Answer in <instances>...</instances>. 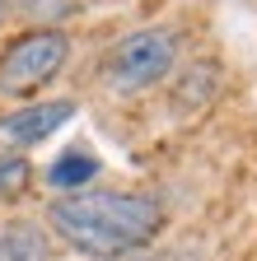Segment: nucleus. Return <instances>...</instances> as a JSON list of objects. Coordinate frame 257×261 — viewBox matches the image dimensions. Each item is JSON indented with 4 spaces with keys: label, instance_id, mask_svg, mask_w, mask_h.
Here are the masks:
<instances>
[{
    "label": "nucleus",
    "instance_id": "nucleus-1",
    "mask_svg": "<svg viewBox=\"0 0 257 261\" xmlns=\"http://www.w3.org/2000/svg\"><path fill=\"white\" fill-rule=\"evenodd\" d=\"M159 205L136 191H75L52 205V228L89 256H117L159 233Z\"/></svg>",
    "mask_w": 257,
    "mask_h": 261
},
{
    "label": "nucleus",
    "instance_id": "nucleus-2",
    "mask_svg": "<svg viewBox=\"0 0 257 261\" xmlns=\"http://www.w3.org/2000/svg\"><path fill=\"white\" fill-rule=\"evenodd\" d=\"M71 56V42L66 33H28V38H19L5 56H0V93L10 98H24V93H38L47 80H56V70L66 65Z\"/></svg>",
    "mask_w": 257,
    "mask_h": 261
},
{
    "label": "nucleus",
    "instance_id": "nucleus-3",
    "mask_svg": "<svg viewBox=\"0 0 257 261\" xmlns=\"http://www.w3.org/2000/svg\"><path fill=\"white\" fill-rule=\"evenodd\" d=\"M173 61H178L173 38H169V33H159V28H145V33H131L126 42L112 47V56H108V80L117 89H150V84H159V80L173 70Z\"/></svg>",
    "mask_w": 257,
    "mask_h": 261
},
{
    "label": "nucleus",
    "instance_id": "nucleus-4",
    "mask_svg": "<svg viewBox=\"0 0 257 261\" xmlns=\"http://www.w3.org/2000/svg\"><path fill=\"white\" fill-rule=\"evenodd\" d=\"M71 117H75V103H33V108H19L10 117H0V154H19L28 145L47 140Z\"/></svg>",
    "mask_w": 257,
    "mask_h": 261
},
{
    "label": "nucleus",
    "instance_id": "nucleus-5",
    "mask_svg": "<svg viewBox=\"0 0 257 261\" xmlns=\"http://www.w3.org/2000/svg\"><path fill=\"white\" fill-rule=\"evenodd\" d=\"M94 173H99V163H94L89 154H61L52 168H47V182L52 187H84Z\"/></svg>",
    "mask_w": 257,
    "mask_h": 261
},
{
    "label": "nucleus",
    "instance_id": "nucleus-6",
    "mask_svg": "<svg viewBox=\"0 0 257 261\" xmlns=\"http://www.w3.org/2000/svg\"><path fill=\"white\" fill-rule=\"evenodd\" d=\"M0 261H42V238L24 224L5 228L0 233Z\"/></svg>",
    "mask_w": 257,
    "mask_h": 261
},
{
    "label": "nucleus",
    "instance_id": "nucleus-7",
    "mask_svg": "<svg viewBox=\"0 0 257 261\" xmlns=\"http://www.w3.org/2000/svg\"><path fill=\"white\" fill-rule=\"evenodd\" d=\"M28 182H33V168L19 159V154H0V201H10L19 196Z\"/></svg>",
    "mask_w": 257,
    "mask_h": 261
},
{
    "label": "nucleus",
    "instance_id": "nucleus-8",
    "mask_svg": "<svg viewBox=\"0 0 257 261\" xmlns=\"http://www.w3.org/2000/svg\"><path fill=\"white\" fill-rule=\"evenodd\" d=\"M0 14H5V0H0Z\"/></svg>",
    "mask_w": 257,
    "mask_h": 261
}]
</instances>
